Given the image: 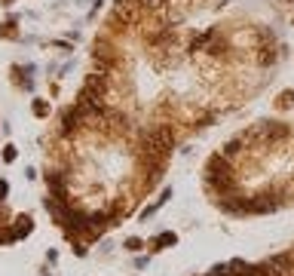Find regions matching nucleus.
<instances>
[{
  "label": "nucleus",
  "mask_w": 294,
  "mask_h": 276,
  "mask_svg": "<svg viewBox=\"0 0 294 276\" xmlns=\"http://www.w3.org/2000/svg\"><path fill=\"white\" fill-rule=\"evenodd\" d=\"M4 160H7V163H13V160H16V150H13V147H7V150H4Z\"/></svg>",
  "instance_id": "obj_5"
},
{
  "label": "nucleus",
  "mask_w": 294,
  "mask_h": 276,
  "mask_svg": "<svg viewBox=\"0 0 294 276\" xmlns=\"http://www.w3.org/2000/svg\"><path fill=\"white\" fill-rule=\"evenodd\" d=\"M34 114H37V117H46V114H49V104H46V101H37V104H34Z\"/></svg>",
  "instance_id": "obj_2"
},
{
  "label": "nucleus",
  "mask_w": 294,
  "mask_h": 276,
  "mask_svg": "<svg viewBox=\"0 0 294 276\" xmlns=\"http://www.w3.org/2000/svg\"><path fill=\"white\" fill-rule=\"evenodd\" d=\"M126 249H129V252H138V249H141V240H129Z\"/></svg>",
  "instance_id": "obj_4"
},
{
  "label": "nucleus",
  "mask_w": 294,
  "mask_h": 276,
  "mask_svg": "<svg viewBox=\"0 0 294 276\" xmlns=\"http://www.w3.org/2000/svg\"><path fill=\"white\" fill-rule=\"evenodd\" d=\"M7 196V181H0V200Z\"/></svg>",
  "instance_id": "obj_6"
},
{
  "label": "nucleus",
  "mask_w": 294,
  "mask_h": 276,
  "mask_svg": "<svg viewBox=\"0 0 294 276\" xmlns=\"http://www.w3.org/2000/svg\"><path fill=\"white\" fill-rule=\"evenodd\" d=\"M28 230H31V218H28V215H22V218H19V224H16V240H19V236H25Z\"/></svg>",
  "instance_id": "obj_1"
},
{
  "label": "nucleus",
  "mask_w": 294,
  "mask_h": 276,
  "mask_svg": "<svg viewBox=\"0 0 294 276\" xmlns=\"http://www.w3.org/2000/svg\"><path fill=\"white\" fill-rule=\"evenodd\" d=\"M157 243H160V249H166L169 243L175 246V233H163V236H160V240H157Z\"/></svg>",
  "instance_id": "obj_3"
}]
</instances>
